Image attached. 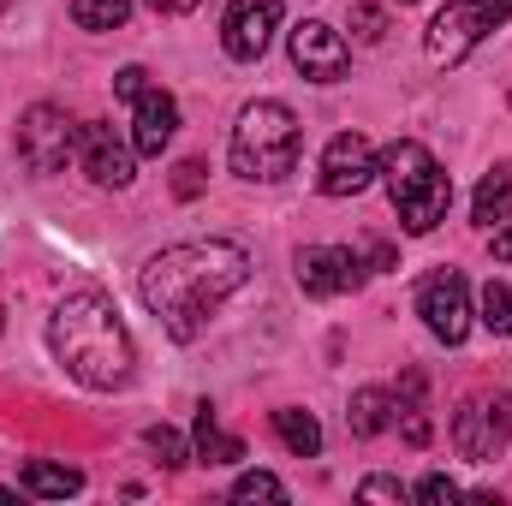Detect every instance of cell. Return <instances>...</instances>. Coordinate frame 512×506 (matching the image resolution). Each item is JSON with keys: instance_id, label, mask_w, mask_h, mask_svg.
<instances>
[{"instance_id": "6da1fadb", "label": "cell", "mask_w": 512, "mask_h": 506, "mask_svg": "<svg viewBox=\"0 0 512 506\" xmlns=\"http://www.w3.org/2000/svg\"><path fill=\"white\" fill-rule=\"evenodd\" d=\"M251 280V256L233 239H191V245H167L143 262L137 274V298L149 304V316L185 346L209 328V316Z\"/></svg>"}, {"instance_id": "7a4b0ae2", "label": "cell", "mask_w": 512, "mask_h": 506, "mask_svg": "<svg viewBox=\"0 0 512 506\" xmlns=\"http://www.w3.org/2000/svg\"><path fill=\"white\" fill-rule=\"evenodd\" d=\"M48 346L60 358V370L78 381V387H96V393H114L131 381V334L114 310L108 292L84 286V292H66L48 316Z\"/></svg>"}, {"instance_id": "3957f363", "label": "cell", "mask_w": 512, "mask_h": 506, "mask_svg": "<svg viewBox=\"0 0 512 506\" xmlns=\"http://www.w3.org/2000/svg\"><path fill=\"white\" fill-rule=\"evenodd\" d=\"M382 185L393 197V215L405 233H435L453 209V179L441 173V161L417 143V137H399L382 149Z\"/></svg>"}, {"instance_id": "277c9868", "label": "cell", "mask_w": 512, "mask_h": 506, "mask_svg": "<svg viewBox=\"0 0 512 506\" xmlns=\"http://www.w3.org/2000/svg\"><path fill=\"white\" fill-rule=\"evenodd\" d=\"M298 143H304V131H298V114L286 102H251L239 114V126H233L227 161H233L239 179L274 185V179H286L298 167Z\"/></svg>"}, {"instance_id": "5b68a950", "label": "cell", "mask_w": 512, "mask_h": 506, "mask_svg": "<svg viewBox=\"0 0 512 506\" xmlns=\"http://www.w3.org/2000/svg\"><path fill=\"white\" fill-rule=\"evenodd\" d=\"M512 18V0H447L429 18V60L435 66H459L489 30H501Z\"/></svg>"}, {"instance_id": "8992f818", "label": "cell", "mask_w": 512, "mask_h": 506, "mask_svg": "<svg viewBox=\"0 0 512 506\" xmlns=\"http://www.w3.org/2000/svg\"><path fill=\"white\" fill-rule=\"evenodd\" d=\"M512 435V393H471L453 411V447L471 465H495Z\"/></svg>"}, {"instance_id": "52a82bcc", "label": "cell", "mask_w": 512, "mask_h": 506, "mask_svg": "<svg viewBox=\"0 0 512 506\" xmlns=\"http://www.w3.org/2000/svg\"><path fill=\"white\" fill-rule=\"evenodd\" d=\"M18 161L30 167V173H66V161L78 155V126L66 120V108H54V102H36V108H24V120H18Z\"/></svg>"}, {"instance_id": "ba28073f", "label": "cell", "mask_w": 512, "mask_h": 506, "mask_svg": "<svg viewBox=\"0 0 512 506\" xmlns=\"http://www.w3.org/2000/svg\"><path fill=\"white\" fill-rule=\"evenodd\" d=\"M417 316H423V328L441 340V346H459L465 334H471V286H465V274L459 268H441V274H429L423 286H417Z\"/></svg>"}, {"instance_id": "9c48e42d", "label": "cell", "mask_w": 512, "mask_h": 506, "mask_svg": "<svg viewBox=\"0 0 512 506\" xmlns=\"http://www.w3.org/2000/svg\"><path fill=\"white\" fill-rule=\"evenodd\" d=\"M286 48H292V66H298L310 84H340V78L352 72V48H346V36H340L334 24H322V18L292 24Z\"/></svg>"}, {"instance_id": "30bf717a", "label": "cell", "mask_w": 512, "mask_h": 506, "mask_svg": "<svg viewBox=\"0 0 512 506\" xmlns=\"http://www.w3.org/2000/svg\"><path fill=\"white\" fill-rule=\"evenodd\" d=\"M376 173H382V155L370 149V137L340 131V137L322 149V173H316V185H322V197H358V191H370Z\"/></svg>"}, {"instance_id": "8fae6325", "label": "cell", "mask_w": 512, "mask_h": 506, "mask_svg": "<svg viewBox=\"0 0 512 506\" xmlns=\"http://www.w3.org/2000/svg\"><path fill=\"white\" fill-rule=\"evenodd\" d=\"M292 274L310 298H340V292H358L364 286V262L346 251V245H304L292 256Z\"/></svg>"}, {"instance_id": "7c38bea8", "label": "cell", "mask_w": 512, "mask_h": 506, "mask_svg": "<svg viewBox=\"0 0 512 506\" xmlns=\"http://www.w3.org/2000/svg\"><path fill=\"white\" fill-rule=\"evenodd\" d=\"M274 30H280V0H233L227 18H221V48L251 66V60L268 54Z\"/></svg>"}, {"instance_id": "4fadbf2b", "label": "cell", "mask_w": 512, "mask_h": 506, "mask_svg": "<svg viewBox=\"0 0 512 506\" xmlns=\"http://www.w3.org/2000/svg\"><path fill=\"white\" fill-rule=\"evenodd\" d=\"M131 143L114 137V126H102V120H90V126H78V161H84V173L96 179V185H108V191H126L131 185Z\"/></svg>"}, {"instance_id": "5bb4252c", "label": "cell", "mask_w": 512, "mask_h": 506, "mask_svg": "<svg viewBox=\"0 0 512 506\" xmlns=\"http://www.w3.org/2000/svg\"><path fill=\"white\" fill-rule=\"evenodd\" d=\"M173 131H179V102H173L167 90L143 84V90L131 96V149H137V155H161V149L173 143Z\"/></svg>"}, {"instance_id": "9a60e30c", "label": "cell", "mask_w": 512, "mask_h": 506, "mask_svg": "<svg viewBox=\"0 0 512 506\" xmlns=\"http://www.w3.org/2000/svg\"><path fill=\"white\" fill-rule=\"evenodd\" d=\"M471 221H477L483 233H495L501 221H512V161L489 167V173L477 179V197H471Z\"/></svg>"}, {"instance_id": "2e32d148", "label": "cell", "mask_w": 512, "mask_h": 506, "mask_svg": "<svg viewBox=\"0 0 512 506\" xmlns=\"http://www.w3.org/2000/svg\"><path fill=\"white\" fill-rule=\"evenodd\" d=\"M197 459H203V465H239V459H245V441L215 423V405H209V399L197 405Z\"/></svg>"}, {"instance_id": "e0dca14e", "label": "cell", "mask_w": 512, "mask_h": 506, "mask_svg": "<svg viewBox=\"0 0 512 506\" xmlns=\"http://www.w3.org/2000/svg\"><path fill=\"white\" fill-rule=\"evenodd\" d=\"M18 483H24V495H36V501H66V495L84 489V471H72V465H48V459H30Z\"/></svg>"}, {"instance_id": "ac0fdd59", "label": "cell", "mask_w": 512, "mask_h": 506, "mask_svg": "<svg viewBox=\"0 0 512 506\" xmlns=\"http://www.w3.org/2000/svg\"><path fill=\"white\" fill-rule=\"evenodd\" d=\"M346 423H352V435H358V441H376L387 423H393V393H387V387H358V393H352Z\"/></svg>"}, {"instance_id": "d6986e66", "label": "cell", "mask_w": 512, "mask_h": 506, "mask_svg": "<svg viewBox=\"0 0 512 506\" xmlns=\"http://www.w3.org/2000/svg\"><path fill=\"white\" fill-rule=\"evenodd\" d=\"M274 435H280V447L298 453V459H316V453H322V423H316L310 411H298V405L274 411Z\"/></svg>"}, {"instance_id": "ffe728a7", "label": "cell", "mask_w": 512, "mask_h": 506, "mask_svg": "<svg viewBox=\"0 0 512 506\" xmlns=\"http://www.w3.org/2000/svg\"><path fill=\"white\" fill-rule=\"evenodd\" d=\"M66 12L78 18V30H120L131 18V0H66Z\"/></svg>"}, {"instance_id": "44dd1931", "label": "cell", "mask_w": 512, "mask_h": 506, "mask_svg": "<svg viewBox=\"0 0 512 506\" xmlns=\"http://www.w3.org/2000/svg\"><path fill=\"white\" fill-rule=\"evenodd\" d=\"M477 322L501 340V334H512V286H501V280H489L483 286V298H477Z\"/></svg>"}, {"instance_id": "7402d4cb", "label": "cell", "mask_w": 512, "mask_h": 506, "mask_svg": "<svg viewBox=\"0 0 512 506\" xmlns=\"http://www.w3.org/2000/svg\"><path fill=\"white\" fill-rule=\"evenodd\" d=\"M233 501H286V483L268 477V471H245V477L233 483Z\"/></svg>"}, {"instance_id": "603a6c76", "label": "cell", "mask_w": 512, "mask_h": 506, "mask_svg": "<svg viewBox=\"0 0 512 506\" xmlns=\"http://www.w3.org/2000/svg\"><path fill=\"white\" fill-rule=\"evenodd\" d=\"M143 441H149V453H161V465H185V459H191L185 441H179V429H167V423L143 429Z\"/></svg>"}, {"instance_id": "cb8c5ba5", "label": "cell", "mask_w": 512, "mask_h": 506, "mask_svg": "<svg viewBox=\"0 0 512 506\" xmlns=\"http://www.w3.org/2000/svg\"><path fill=\"white\" fill-rule=\"evenodd\" d=\"M352 36H358V42H382L387 36V12L382 6H370V0H358V6H352Z\"/></svg>"}, {"instance_id": "d4e9b609", "label": "cell", "mask_w": 512, "mask_h": 506, "mask_svg": "<svg viewBox=\"0 0 512 506\" xmlns=\"http://www.w3.org/2000/svg\"><path fill=\"white\" fill-rule=\"evenodd\" d=\"M411 495H417V501H429V506H453V501H459V483L435 471V477H423V483H417Z\"/></svg>"}, {"instance_id": "484cf974", "label": "cell", "mask_w": 512, "mask_h": 506, "mask_svg": "<svg viewBox=\"0 0 512 506\" xmlns=\"http://www.w3.org/2000/svg\"><path fill=\"white\" fill-rule=\"evenodd\" d=\"M358 495H364V501H405V489H399L393 477H364Z\"/></svg>"}, {"instance_id": "4316f807", "label": "cell", "mask_w": 512, "mask_h": 506, "mask_svg": "<svg viewBox=\"0 0 512 506\" xmlns=\"http://www.w3.org/2000/svg\"><path fill=\"white\" fill-rule=\"evenodd\" d=\"M203 191V167L197 161H179V173H173V197H197Z\"/></svg>"}, {"instance_id": "83f0119b", "label": "cell", "mask_w": 512, "mask_h": 506, "mask_svg": "<svg viewBox=\"0 0 512 506\" xmlns=\"http://www.w3.org/2000/svg\"><path fill=\"white\" fill-rule=\"evenodd\" d=\"M143 84H149V72H143V66H126V72L114 78V96H120V102H131V96H137Z\"/></svg>"}, {"instance_id": "f1b7e54d", "label": "cell", "mask_w": 512, "mask_h": 506, "mask_svg": "<svg viewBox=\"0 0 512 506\" xmlns=\"http://www.w3.org/2000/svg\"><path fill=\"white\" fill-rule=\"evenodd\" d=\"M489 245H495V262H512V221L495 227V239H489Z\"/></svg>"}, {"instance_id": "f546056e", "label": "cell", "mask_w": 512, "mask_h": 506, "mask_svg": "<svg viewBox=\"0 0 512 506\" xmlns=\"http://www.w3.org/2000/svg\"><path fill=\"white\" fill-rule=\"evenodd\" d=\"M370 262H376V268H393V245H382V239H370Z\"/></svg>"}, {"instance_id": "4dcf8cb0", "label": "cell", "mask_w": 512, "mask_h": 506, "mask_svg": "<svg viewBox=\"0 0 512 506\" xmlns=\"http://www.w3.org/2000/svg\"><path fill=\"white\" fill-rule=\"evenodd\" d=\"M149 6H155V12H191L197 0H149Z\"/></svg>"}, {"instance_id": "1f68e13d", "label": "cell", "mask_w": 512, "mask_h": 506, "mask_svg": "<svg viewBox=\"0 0 512 506\" xmlns=\"http://www.w3.org/2000/svg\"><path fill=\"white\" fill-rule=\"evenodd\" d=\"M6 6H12V0H0V12H6Z\"/></svg>"}, {"instance_id": "d6a6232c", "label": "cell", "mask_w": 512, "mask_h": 506, "mask_svg": "<svg viewBox=\"0 0 512 506\" xmlns=\"http://www.w3.org/2000/svg\"><path fill=\"white\" fill-rule=\"evenodd\" d=\"M399 6H411V0H399Z\"/></svg>"}, {"instance_id": "836d02e7", "label": "cell", "mask_w": 512, "mask_h": 506, "mask_svg": "<svg viewBox=\"0 0 512 506\" xmlns=\"http://www.w3.org/2000/svg\"><path fill=\"white\" fill-rule=\"evenodd\" d=\"M0 328H6V322H0Z\"/></svg>"}]
</instances>
